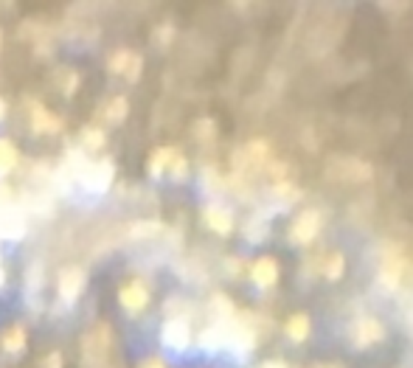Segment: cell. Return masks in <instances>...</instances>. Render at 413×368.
I'll use <instances>...</instances> for the list:
<instances>
[{
	"label": "cell",
	"mask_w": 413,
	"mask_h": 368,
	"mask_svg": "<svg viewBox=\"0 0 413 368\" xmlns=\"http://www.w3.org/2000/svg\"><path fill=\"white\" fill-rule=\"evenodd\" d=\"M172 40H175V29H172L169 23L160 26V29H158V43H160V46H169Z\"/></svg>",
	"instance_id": "d6a6232c"
},
{
	"label": "cell",
	"mask_w": 413,
	"mask_h": 368,
	"mask_svg": "<svg viewBox=\"0 0 413 368\" xmlns=\"http://www.w3.org/2000/svg\"><path fill=\"white\" fill-rule=\"evenodd\" d=\"M259 368H290V366H287L284 360H265V363H262Z\"/></svg>",
	"instance_id": "8d00e7d4"
},
{
	"label": "cell",
	"mask_w": 413,
	"mask_h": 368,
	"mask_svg": "<svg viewBox=\"0 0 413 368\" xmlns=\"http://www.w3.org/2000/svg\"><path fill=\"white\" fill-rule=\"evenodd\" d=\"M76 88H79V73H76V71H68V73H65L62 93H65V96H71V93H76Z\"/></svg>",
	"instance_id": "1f68e13d"
},
{
	"label": "cell",
	"mask_w": 413,
	"mask_h": 368,
	"mask_svg": "<svg viewBox=\"0 0 413 368\" xmlns=\"http://www.w3.org/2000/svg\"><path fill=\"white\" fill-rule=\"evenodd\" d=\"M248 276H250V281H253L259 290H270V287L278 284V276H281L278 259H275V256H259V259L248 267Z\"/></svg>",
	"instance_id": "9c48e42d"
},
{
	"label": "cell",
	"mask_w": 413,
	"mask_h": 368,
	"mask_svg": "<svg viewBox=\"0 0 413 368\" xmlns=\"http://www.w3.org/2000/svg\"><path fill=\"white\" fill-rule=\"evenodd\" d=\"M127 113H130V104H127V98H124V96L110 98V101H107V107L101 110V116H104L110 124H121V121L127 118Z\"/></svg>",
	"instance_id": "44dd1931"
},
{
	"label": "cell",
	"mask_w": 413,
	"mask_h": 368,
	"mask_svg": "<svg viewBox=\"0 0 413 368\" xmlns=\"http://www.w3.org/2000/svg\"><path fill=\"white\" fill-rule=\"evenodd\" d=\"M245 236H248V242H253V245L267 242V239H270V220L262 217V214L250 217V220L245 223Z\"/></svg>",
	"instance_id": "d6986e66"
},
{
	"label": "cell",
	"mask_w": 413,
	"mask_h": 368,
	"mask_svg": "<svg viewBox=\"0 0 413 368\" xmlns=\"http://www.w3.org/2000/svg\"><path fill=\"white\" fill-rule=\"evenodd\" d=\"M43 368H62V354H59V352H51L46 360H43Z\"/></svg>",
	"instance_id": "e575fe53"
},
{
	"label": "cell",
	"mask_w": 413,
	"mask_h": 368,
	"mask_svg": "<svg viewBox=\"0 0 413 368\" xmlns=\"http://www.w3.org/2000/svg\"><path fill=\"white\" fill-rule=\"evenodd\" d=\"M17 160H20L17 146H14L9 138H0V178L9 175V172L17 166Z\"/></svg>",
	"instance_id": "7402d4cb"
},
{
	"label": "cell",
	"mask_w": 413,
	"mask_h": 368,
	"mask_svg": "<svg viewBox=\"0 0 413 368\" xmlns=\"http://www.w3.org/2000/svg\"><path fill=\"white\" fill-rule=\"evenodd\" d=\"M163 230V225L158 223V220H141V223H133L130 225V236L133 239H152V236H158Z\"/></svg>",
	"instance_id": "603a6c76"
},
{
	"label": "cell",
	"mask_w": 413,
	"mask_h": 368,
	"mask_svg": "<svg viewBox=\"0 0 413 368\" xmlns=\"http://www.w3.org/2000/svg\"><path fill=\"white\" fill-rule=\"evenodd\" d=\"M203 223H205L208 230H214L220 236H228L233 230V211L228 205H223V203H208L203 208Z\"/></svg>",
	"instance_id": "8fae6325"
},
{
	"label": "cell",
	"mask_w": 413,
	"mask_h": 368,
	"mask_svg": "<svg viewBox=\"0 0 413 368\" xmlns=\"http://www.w3.org/2000/svg\"><path fill=\"white\" fill-rule=\"evenodd\" d=\"M301 200V188L295 183H290V180H284V183H273V188H270V208L267 211H259L262 217H273V214H278V211H290L295 203Z\"/></svg>",
	"instance_id": "ba28073f"
},
{
	"label": "cell",
	"mask_w": 413,
	"mask_h": 368,
	"mask_svg": "<svg viewBox=\"0 0 413 368\" xmlns=\"http://www.w3.org/2000/svg\"><path fill=\"white\" fill-rule=\"evenodd\" d=\"M141 368H166V363L160 360V357H149V360H143Z\"/></svg>",
	"instance_id": "d590c367"
},
{
	"label": "cell",
	"mask_w": 413,
	"mask_h": 368,
	"mask_svg": "<svg viewBox=\"0 0 413 368\" xmlns=\"http://www.w3.org/2000/svg\"><path fill=\"white\" fill-rule=\"evenodd\" d=\"M267 175L273 178V183H284V180H287V163L270 160V163H267Z\"/></svg>",
	"instance_id": "f546056e"
},
{
	"label": "cell",
	"mask_w": 413,
	"mask_h": 368,
	"mask_svg": "<svg viewBox=\"0 0 413 368\" xmlns=\"http://www.w3.org/2000/svg\"><path fill=\"white\" fill-rule=\"evenodd\" d=\"M405 267H408V259L402 253V247L397 245H385L379 262H377V281L385 292H397L399 281L405 276Z\"/></svg>",
	"instance_id": "6da1fadb"
},
{
	"label": "cell",
	"mask_w": 413,
	"mask_h": 368,
	"mask_svg": "<svg viewBox=\"0 0 413 368\" xmlns=\"http://www.w3.org/2000/svg\"><path fill=\"white\" fill-rule=\"evenodd\" d=\"M113 175H116L113 160H110V158H101L98 163H88V166L82 169V175L76 178V183L85 185L93 194H104V191L110 188V183H113Z\"/></svg>",
	"instance_id": "8992f818"
},
{
	"label": "cell",
	"mask_w": 413,
	"mask_h": 368,
	"mask_svg": "<svg viewBox=\"0 0 413 368\" xmlns=\"http://www.w3.org/2000/svg\"><path fill=\"white\" fill-rule=\"evenodd\" d=\"M346 273V256L340 253V250H332V253H326L321 262V276L326 281H340Z\"/></svg>",
	"instance_id": "ac0fdd59"
},
{
	"label": "cell",
	"mask_w": 413,
	"mask_h": 368,
	"mask_svg": "<svg viewBox=\"0 0 413 368\" xmlns=\"http://www.w3.org/2000/svg\"><path fill=\"white\" fill-rule=\"evenodd\" d=\"M31 124H34V133H59L62 130V118L48 113L43 104H31Z\"/></svg>",
	"instance_id": "9a60e30c"
},
{
	"label": "cell",
	"mask_w": 413,
	"mask_h": 368,
	"mask_svg": "<svg viewBox=\"0 0 413 368\" xmlns=\"http://www.w3.org/2000/svg\"><path fill=\"white\" fill-rule=\"evenodd\" d=\"M110 346H113V332H110V326H107V323L93 326L91 332L85 334V340H82L85 363H93V366L104 363L107 354H110Z\"/></svg>",
	"instance_id": "5b68a950"
},
{
	"label": "cell",
	"mask_w": 413,
	"mask_h": 368,
	"mask_svg": "<svg viewBox=\"0 0 413 368\" xmlns=\"http://www.w3.org/2000/svg\"><path fill=\"white\" fill-rule=\"evenodd\" d=\"M169 169H172V178H175V180H183L185 175H188V160H185L183 155L178 152V155L172 158V163H169Z\"/></svg>",
	"instance_id": "83f0119b"
},
{
	"label": "cell",
	"mask_w": 413,
	"mask_h": 368,
	"mask_svg": "<svg viewBox=\"0 0 413 368\" xmlns=\"http://www.w3.org/2000/svg\"><path fill=\"white\" fill-rule=\"evenodd\" d=\"M3 278H6V273H3V267H0V284H3Z\"/></svg>",
	"instance_id": "f35d334b"
},
{
	"label": "cell",
	"mask_w": 413,
	"mask_h": 368,
	"mask_svg": "<svg viewBox=\"0 0 413 368\" xmlns=\"http://www.w3.org/2000/svg\"><path fill=\"white\" fill-rule=\"evenodd\" d=\"M245 270H248V265H245L242 256H228V259H225V273H228L230 278H239Z\"/></svg>",
	"instance_id": "4316f807"
},
{
	"label": "cell",
	"mask_w": 413,
	"mask_h": 368,
	"mask_svg": "<svg viewBox=\"0 0 413 368\" xmlns=\"http://www.w3.org/2000/svg\"><path fill=\"white\" fill-rule=\"evenodd\" d=\"M203 185H205L211 194H217V191L223 188V180H220V175H217V169H214V166H208V169L203 172Z\"/></svg>",
	"instance_id": "f1b7e54d"
},
{
	"label": "cell",
	"mask_w": 413,
	"mask_h": 368,
	"mask_svg": "<svg viewBox=\"0 0 413 368\" xmlns=\"http://www.w3.org/2000/svg\"><path fill=\"white\" fill-rule=\"evenodd\" d=\"M6 110H9V107H6V101L0 98V121H3V116H6Z\"/></svg>",
	"instance_id": "74e56055"
},
{
	"label": "cell",
	"mask_w": 413,
	"mask_h": 368,
	"mask_svg": "<svg viewBox=\"0 0 413 368\" xmlns=\"http://www.w3.org/2000/svg\"><path fill=\"white\" fill-rule=\"evenodd\" d=\"M323 228V214L318 208H304L298 211L292 220H290V228H287V239L292 247H307L318 239V233Z\"/></svg>",
	"instance_id": "3957f363"
},
{
	"label": "cell",
	"mask_w": 413,
	"mask_h": 368,
	"mask_svg": "<svg viewBox=\"0 0 413 368\" xmlns=\"http://www.w3.org/2000/svg\"><path fill=\"white\" fill-rule=\"evenodd\" d=\"M56 290H59V298H62L65 304H73V301L82 295V290H85V270L76 267V265L62 267L59 281H56Z\"/></svg>",
	"instance_id": "30bf717a"
},
{
	"label": "cell",
	"mask_w": 413,
	"mask_h": 368,
	"mask_svg": "<svg viewBox=\"0 0 413 368\" xmlns=\"http://www.w3.org/2000/svg\"><path fill=\"white\" fill-rule=\"evenodd\" d=\"M141 68H143V59L133 53V59H130V65H127V71H124V76H127V82H138V76H141Z\"/></svg>",
	"instance_id": "4dcf8cb0"
},
{
	"label": "cell",
	"mask_w": 413,
	"mask_h": 368,
	"mask_svg": "<svg viewBox=\"0 0 413 368\" xmlns=\"http://www.w3.org/2000/svg\"><path fill=\"white\" fill-rule=\"evenodd\" d=\"M130 59H133V51H116L110 56V62H107V71L110 73H124L127 65H130Z\"/></svg>",
	"instance_id": "cb8c5ba5"
},
{
	"label": "cell",
	"mask_w": 413,
	"mask_h": 368,
	"mask_svg": "<svg viewBox=\"0 0 413 368\" xmlns=\"http://www.w3.org/2000/svg\"><path fill=\"white\" fill-rule=\"evenodd\" d=\"M0 46H3V37H0Z\"/></svg>",
	"instance_id": "ab89813d"
},
{
	"label": "cell",
	"mask_w": 413,
	"mask_h": 368,
	"mask_svg": "<svg viewBox=\"0 0 413 368\" xmlns=\"http://www.w3.org/2000/svg\"><path fill=\"white\" fill-rule=\"evenodd\" d=\"M284 334L292 340V343H307L310 334H312V318L307 312H292L287 321H284Z\"/></svg>",
	"instance_id": "5bb4252c"
},
{
	"label": "cell",
	"mask_w": 413,
	"mask_h": 368,
	"mask_svg": "<svg viewBox=\"0 0 413 368\" xmlns=\"http://www.w3.org/2000/svg\"><path fill=\"white\" fill-rule=\"evenodd\" d=\"M228 323H211V326H205L203 334H200V349L208 352V354L223 352L228 346Z\"/></svg>",
	"instance_id": "4fadbf2b"
},
{
	"label": "cell",
	"mask_w": 413,
	"mask_h": 368,
	"mask_svg": "<svg viewBox=\"0 0 413 368\" xmlns=\"http://www.w3.org/2000/svg\"><path fill=\"white\" fill-rule=\"evenodd\" d=\"M194 136H197V140L208 143V140L217 138V124H214L211 118H203V121H197V127H194Z\"/></svg>",
	"instance_id": "484cf974"
},
{
	"label": "cell",
	"mask_w": 413,
	"mask_h": 368,
	"mask_svg": "<svg viewBox=\"0 0 413 368\" xmlns=\"http://www.w3.org/2000/svg\"><path fill=\"white\" fill-rule=\"evenodd\" d=\"M371 175H374L371 163L360 160V158L332 155L326 160V178L340 180V183H366V180H371Z\"/></svg>",
	"instance_id": "7a4b0ae2"
},
{
	"label": "cell",
	"mask_w": 413,
	"mask_h": 368,
	"mask_svg": "<svg viewBox=\"0 0 413 368\" xmlns=\"http://www.w3.org/2000/svg\"><path fill=\"white\" fill-rule=\"evenodd\" d=\"M175 155H178L175 146H160V149H155L152 158H149V175H152V178H160V175L169 169V163H172Z\"/></svg>",
	"instance_id": "ffe728a7"
},
{
	"label": "cell",
	"mask_w": 413,
	"mask_h": 368,
	"mask_svg": "<svg viewBox=\"0 0 413 368\" xmlns=\"http://www.w3.org/2000/svg\"><path fill=\"white\" fill-rule=\"evenodd\" d=\"M118 301H121V307L127 310V312H143L146 310V304H149V290H146V284L143 281H130V284H124L121 287V292H118Z\"/></svg>",
	"instance_id": "7c38bea8"
},
{
	"label": "cell",
	"mask_w": 413,
	"mask_h": 368,
	"mask_svg": "<svg viewBox=\"0 0 413 368\" xmlns=\"http://www.w3.org/2000/svg\"><path fill=\"white\" fill-rule=\"evenodd\" d=\"M0 343H3V349H6L9 354L23 352V349H26V343H29V332H26V326H20V323L9 326V329L3 332V337H0Z\"/></svg>",
	"instance_id": "e0dca14e"
},
{
	"label": "cell",
	"mask_w": 413,
	"mask_h": 368,
	"mask_svg": "<svg viewBox=\"0 0 413 368\" xmlns=\"http://www.w3.org/2000/svg\"><path fill=\"white\" fill-rule=\"evenodd\" d=\"M104 130H98V127H85L82 130V143H85V149H101L104 146Z\"/></svg>",
	"instance_id": "d4e9b609"
},
{
	"label": "cell",
	"mask_w": 413,
	"mask_h": 368,
	"mask_svg": "<svg viewBox=\"0 0 413 368\" xmlns=\"http://www.w3.org/2000/svg\"><path fill=\"white\" fill-rule=\"evenodd\" d=\"M349 340H352V346H355L357 352H366L368 346L385 340V326H382L379 318H374V315H360L357 321L349 326Z\"/></svg>",
	"instance_id": "277c9868"
},
{
	"label": "cell",
	"mask_w": 413,
	"mask_h": 368,
	"mask_svg": "<svg viewBox=\"0 0 413 368\" xmlns=\"http://www.w3.org/2000/svg\"><path fill=\"white\" fill-rule=\"evenodd\" d=\"M160 343L172 352H185L191 346V326L188 318H169L163 323V332H160Z\"/></svg>",
	"instance_id": "52a82bcc"
},
{
	"label": "cell",
	"mask_w": 413,
	"mask_h": 368,
	"mask_svg": "<svg viewBox=\"0 0 413 368\" xmlns=\"http://www.w3.org/2000/svg\"><path fill=\"white\" fill-rule=\"evenodd\" d=\"M9 203H11V185L0 183V211L9 208Z\"/></svg>",
	"instance_id": "836d02e7"
},
{
	"label": "cell",
	"mask_w": 413,
	"mask_h": 368,
	"mask_svg": "<svg viewBox=\"0 0 413 368\" xmlns=\"http://www.w3.org/2000/svg\"><path fill=\"white\" fill-rule=\"evenodd\" d=\"M208 312H211L214 323H228L236 318V307H233V301H230L225 292H214V295H211Z\"/></svg>",
	"instance_id": "2e32d148"
}]
</instances>
